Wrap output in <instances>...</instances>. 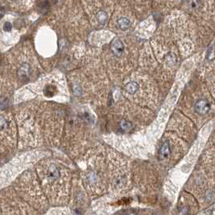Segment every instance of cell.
I'll return each mask as SVG.
<instances>
[{
  "label": "cell",
  "instance_id": "277c9868",
  "mask_svg": "<svg viewBox=\"0 0 215 215\" xmlns=\"http://www.w3.org/2000/svg\"><path fill=\"white\" fill-rule=\"evenodd\" d=\"M171 153L170 144L168 142H165L161 146L160 151H159V158L160 159H167Z\"/></svg>",
  "mask_w": 215,
  "mask_h": 215
},
{
  "label": "cell",
  "instance_id": "5b68a950",
  "mask_svg": "<svg viewBox=\"0 0 215 215\" xmlns=\"http://www.w3.org/2000/svg\"><path fill=\"white\" fill-rule=\"evenodd\" d=\"M138 88H139V85L136 82H130V83H129L126 85V92H128L129 94H130V95L135 94V92H137Z\"/></svg>",
  "mask_w": 215,
  "mask_h": 215
},
{
  "label": "cell",
  "instance_id": "6da1fadb",
  "mask_svg": "<svg viewBox=\"0 0 215 215\" xmlns=\"http://www.w3.org/2000/svg\"><path fill=\"white\" fill-rule=\"evenodd\" d=\"M39 176L49 201L53 205H62L68 202L69 188L64 169L59 168L55 163H47L39 170Z\"/></svg>",
  "mask_w": 215,
  "mask_h": 215
},
{
  "label": "cell",
  "instance_id": "ba28073f",
  "mask_svg": "<svg viewBox=\"0 0 215 215\" xmlns=\"http://www.w3.org/2000/svg\"><path fill=\"white\" fill-rule=\"evenodd\" d=\"M131 126L132 125L130 124L129 122H128V121H121L120 122V127L123 129H126V130H127V129H129L131 128Z\"/></svg>",
  "mask_w": 215,
  "mask_h": 215
},
{
  "label": "cell",
  "instance_id": "3957f363",
  "mask_svg": "<svg viewBox=\"0 0 215 215\" xmlns=\"http://www.w3.org/2000/svg\"><path fill=\"white\" fill-rule=\"evenodd\" d=\"M123 50H124V45L122 41L120 39L114 40V41L112 44V51L114 53V55L117 57H120L122 55Z\"/></svg>",
  "mask_w": 215,
  "mask_h": 215
},
{
  "label": "cell",
  "instance_id": "7a4b0ae2",
  "mask_svg": "<svg viewBox=\"0 0 215 215\" xmlns=\"http://www.w3.org/2000/svg\"><path fill=\"white\" fill-rule=\"evenodd\" d=\"M210 109V104L205 100H199L195 103V110L199 114L205 115L208 113Z\"/></svg>",
  "mask_w": 215,
  "mask_h": 215
},
{
  "label": "cell",
  "instance_id": "8992f818",
  "mask_svg": "<svg viewBox=\"0 0 215 215\" xmlns=\"http://www.w3.org/2000/svg\"><path fill=\"white\" fill-rule=\"evenodd\" d=\"M117 24L120 29L125 31L129 28V24H130V22H129V20L127 18H126V17H121V18H120V19L117 20Z\"/></svg>",
  "mask_w": 215,
  "mask_h": 215
},
{
  "label": "cell",
  "instance_id": "52a82bcc",
  "mask_svg": "<svg viewBox=\"0 0 215 215\" xmlns=\"http://www.w3.org/2000/svg\"><path fill=\"white\" fill-rule=\"evenodd\" d=\"M96 18H97V20L100 23V24H103L107 21L108 15H107V13L104 11H100L97 13V16H96Z\"/></svg>",
  "mask_w": 215,
  "mask_h": 215
},
{
  "label": "cell",
  "instance_id": "9c48e42d",
  "mask_svg": "<svg viewBox=\"0 0 215 215\" xmlns=\"http://www.w3.org/2000/svg\"><path fill=\"white\" fill-rule=\"evenodd\" d=\"M4 29L6 31H10L11 29V24L10 23L8 22H6L5 23V25H4Z\"/></svg>",
  "mask_w": 215,
  "mask_h": 215
}]
</instances>
